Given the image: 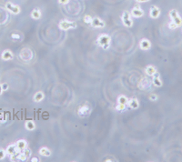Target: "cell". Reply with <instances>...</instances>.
Segmentation results:
<instances>
[{"label":"cell","mask_w":182,"mask_h":162,"mask_svg":"<svg viewBox=\"0 0 182 162\" xmlns=\"http://www.w3.org/2000/svg\"><path fill=\"white\" fill-rule=\"evenodd\" d=\"M110 43H111V38L107 34H101L97 38V44L104 50H107L109 48Z\"/></svg>","instance_id":"cell-1"},{"label":"cell","mask_w":182,"mask_h":162,"mask_svg":"<svg viewBox=\"0 0 182 162\" xmlns=\"http://www.w3.org/2000/svg\"><path fill=\"white\" fill-rule=\"evenodd\" d=\"M91 111H92V106L90 105L89 102H85L78 109V115L80 118H85L88 116Z\"/></svg>","instance_id":"cell-2"},{"label":"cell","mask_w":182,"mask_h":162,"mask_svg":"<svg viewBox=\"0 0 182 162\" xmlns=\"http://www.w3.org/2000/svg\"><path fill=\"white\" fill-rule=\"evenodd\" d=\"M18 57H19L20 59L23 60L24 62H29L34 58V53L30 48L25 47L20 51V54H19V56H18Z\"/></svg>","instance_id":"cell-3"},{"label":"cell","mask_w":182,"mask_h":162,"mask_svg":"<svg viewBox=\"0 0 182 162\" xmlns=\"http://www.w3.org/2000/svg\"><path fill=\"white\" fill-rule=\"evenodd\" d=\"M78 27V24L75 21H69L66 19H62L58 23V27L62 30H69V29H74Z\"/></svg>","instance_id":"cell-4"},{"label":"cell","mask_w":182,"mask_h":162,"mask_svg":"<svg viewBox=\"0 0 182 162\" xmlns=\"http://www.w3.org/2000/svg\"><path fill=\"white\" fill-rule=\"evenodd\" d=\"M169 17H170L171 21L174 22L178 27L182 26V18L180 17V16L178 15V13L176 9H171L169 11Z\"/></svg>","instance_id":"cell-5"},{"label":"cell","mask_w":182,"mask_h":162,"mask_svg":"<svg viewBox=\"0 0 182 162\" xmlns=\"http://www.w3.org/2000/svg\"><path fill=\"white\" fill-rule=\"evenodd\" d=\"M121 19L123 22V25L127 27H131L133 26V21L131 19V15L129 11H124L122 16H121Z\"/></svg>","instance_id":"cell-6"},{"label":"cell","mask_w":182,"mask_h":162,"mask_svg":"<svg viewBox=\"0 0 182 162\" xmlns=\"http://www.w3.org/2000/svg\"><path fill=\"white\" fill-rule=\"evenodd\" d=\"M6 8L12 14L14 15H18L20 12H21V8L19 6H16V5H14L12 4L11 2H7L6 4Z\"/></svg>","instance_id":"cell-7"},{"label":"cell","mask_w":182,"mask_h":162,"mask_svg":"<svg viewBox=\"0 0 182 162\" xmlns=\"http://www.w3.org/2000/svg\"><path fill=\"white\" fill-rule=\"evenodd\" d=\"M152 85V82H151V79H149V78H143L140 81H139V84H138V87L142 90H146V89H148L149 87H150V86Z\"/></svg>","instance_id":"cell-8"},{"label":"cell","mask_w":182,"mask_h":162,"mask_svg":"<svg viewBox=\"0 0 182 162\" xmlns=\"http://www.w3.org/2000/svg\"><path fill=\"white\" fill-rule=\"evenodd\" d=\"M130 15L133 16L134 17H136V18H139V17H142L144 16V11L142 10V8L139 6H137L131 9Z\"/></svg>","instance_id":"cell-9"},{"label":"cell","mask_w":182,"mask_h":162,"mask_svg":"<svg viewBox=\"0 0 182 162\" xmlns=\"http://www.w3.org/2000/svg\"><path fill=\"white\" fill-rule=\"evenodd\" d=\"M105 25H106L105 22L98 16L93 17L92 22H91V26H92L93 27H95V28H102V27H105Z\"/></svg>","instance_id":"cell-10"},{"label":"cell","mask_w":182,"mask_h":162,"mask_svg":"<svg viewBox=\"0 0 182 162\" xmlns=\"http://www.w3.org/2000/svg\"><path fill=\"white\" fill-rule=\"evenodd\" d=\"M139 48L141 50H144V51H148L151 48V42L147 39V38H143L140 40L139 42Z\"/></svg>","instance_id":"cell-11"},{"label":"cell","mask_w":182,"mask_h":162,"mask_svg":"<svg viewBox=\"0 0 182 162\" xmlns=\"http://www.w3.org/2000/svg\"><path fill=\"white\" fill-rule=\"evenodd\" d=\"M151 82H152V85L155 86V87H162L163 82H162V80H161V78H160V75H159V73H158V71L152 76Z\"/></svg>","instance_id":"cell-12"},{"label":"cell","mask_w":182,"mask_h":162,"mask_svg":"<svg viewBox=\"0 0 182 162\" xmlns=\"http://www.w3.org/2000/svg\"><path fill=\"white\" fill-rule=\"evenodd\" d=\"M127 107L130 109H138L139 107V101L136 98H132L127 101Z\"/></svg>","instance_id":"cell-13"},{"label":"cell","mask_w":182,"mask_h":162,"mask_svg":"<svg viewBox=\"0 0 182 162\" xmlns=\"http://www.w3.org/2000/svg\"><path fill=\"white\" fill-rule=\"evenodd\" d=\"M160 13H161L160 9L158 7H156V6H152L151 8L149 9V16H150L151 18H153V19L158 18V17L160 16Z\"/></svg>","instance_id":"cell-14"},{"label":"cell","mask_w":182,"mask_h":162,"mask_svg":"<svg viewBox=\"0 0 182 162\" xmlns=\"http://www.w3.org/2000/svg\"><path fill=\"white\" fill-rule=\"evenodd\" d=\"M156 72H157V68L152 65H149L145 67V73L148 77H152Z\"/></svg>","instance_id":"cell-15"},{"label":"cell","mask_w":182,"mask_h":162,"mask_svg":"<svg viewBox=\"0 0 182 162\" xmlns=\"http://www.w3.org/2000/svg\"><path fill=\"white\" fill-rule=\"evenodd\" d=\"M13 57H14L13 53H12L10 50H8V49H7V50L3 51L2 55H1V58H2L3 60H5V61L11 60V59L13 58Z\"/></svg>","instance_id":"cell-16"},{"label":"cell","mask_w":182,"mask_h":162,"mask_svg":"<svg viewBox=\"0 0 182 162\" xmlns=\"http://www.w3.org/2000/svg\"><path fill=\"white\" fill-rule=\"evenodd\" d=\"M30 16H31V18H33L35 20H38V19L41 18L42 14H41V11L38 8H35V9L32 10Z\"/></svg>","instance_id":"cell-17"},{"label":"cell","mask_w":182,"mask_h":162,"mask_svg":"<svg viewBox=\"0 0 182 162\" xmlns=\"http://www.w3.org/2000/svg\"><path fill=\"white\" fill-rule=\"evenodd\" d=\"M16 148L18 149V150L22 151V150H24L25 149L27 148V142L25 139H20V140L16 141Z\"/></svg>","instance_id":"cell-18"},{"label":"cell","mask_w":182,"mask_h":162,"mask_svg":"<svg viewBox=\"0 0 182 162\" xmlns=\"http://www.w3.org/2000/svg\"><path fill=\"white\" fill-rule=\"evenodd\" d=\"M25 128L28 131H33L36 129V123H35V121L32 120V119L27 120L26 123H25Z\"/></svg>","instance_id":"cell-19"},{"label":"cell","mask_w":182,"mask_h":162,"mask_svg":"<svg viewBox=\"0 0 182 162\" xmlns=\"http://www.w3.org/2000/svg\"><path fill=\"white\" fill-rule=\"evenodd\" d=\"M45 98V95L42 91H38L33 97V100L36 103H38V102H41L43 99Z\"/></svg>","instance_id":"cell-20"},{"label":"cell","mask_w":182,"mask_h":162,"mask_svg":"<svg viewBox=\"0 0 182 162\" xmlns=\"http://www.w3.org/2000/svg\"><path fill=\"white\" fill-rule=\"evenodd\" d=\"M39 154L43 157H50L51 156V151L47 147H43L39 149Z\"/></svg>","instance_id":"cell-21"},{"label":"cell","mask_w":182,"mask_h":162,"mask_svg":"<svg viewBox=\"0 0 182 162\" xmlns=\"http://www.w3.org/2000/svg\"><path fill=\"white\" fill-rule=\"evenodd\" d=\"M127 101H129V99H127V97L121 95L118 98V104H123V105H127Z\"/></svg>","instance_id":"cell-22"},{"label":"cell","mask_w":182,"mask_h":162,"mask_svg":"<svg viewBox=\"0 0 182 162\" xmlns=\"http://www.w3.org/2000/svg\"><path fill=\"white\" fill-rule=\"evenodd\" d=\"M127 107V105H123V104H118L116 106V110L118 111H125Z\"/></svg>","instance_id":"cell-23"},{"label":"cell","mask_w":182,"mask_h":162,"mask_svg":"<svg viewBox=\"0 0 182 162\" xmlns=\"http://www.w3.org/2000/svg\"><path fill=\"white\" fill-rule=\"evenodd\" d=\"M92 16H91L90 15H86L84 16V22L87 25H91V22H92Z\"/></svg>","instance_id":"cell-24"},{"label":"cell","mask_w":182,"mask_h":162,"mask_svg":"<svg viewBox=\"0 0 182 162\" xmlns=\"http://www.w3.org/2000/svg\"><path fill=\"white\" fill-rule=\"evenodd\" d=\"M7 156V151L3 149H0V160L4 159Z\"/></svg>","instance_id":"cell-25"},{"label":"cell","mask_w":182,"mask_h":162,"mask_svg":"<svg viewBox=\"0 0 182 162\" xmlns=\"http://www.w3.org/2000/svg\"><path fill=\"white\" fill-rule=\"evenodd\" d=\"M149 100H150V101L155 102V101H157V100L158 99V95H157V94H151V95L149 97Z\"/></svg>","instance_id":"cell-26"},{"label":"cell","mask_w":182,"mask_h":162,"mask_svg":"<svg viewBox=\"0 0 182 162\" xmlns=\"http://www.w3.org/2000/svg\"><path fill=\"white\" fill-rule=\"evenodd\" d=\"M169 29H176V28H178V27L174 22L171 21V22L169 23Z\"/></svg>","instance_id":"cell-27"},{"label":"cell","mask_w":182,"mask_h":162,"mask_svg":"<svg viewBox=\"0 0 182 162\" xmlns=\"http://www.w3.org/2000/svg\"><path fill=\"white\" fill-rule=\"evenodd\" d=\"M11 38H12L13 39H19V38H20V36L18 35V34H12V35H11Z\"/></svg>","instance_id":"cell-28"},{"label":"cell","mask_w":182,"mask_h":162,"mask_svg":"<svg viewBox=\"0 0 182 162\" xmlns=\"http://www.w3.org/2000/svg\"><path fill=\"white\" fill-rule=\"evenodd\" d=\"M2 88H3V91H7V89H8V85L7 83L2 84Z\"/></svg>","instance_id":"cell-29"},{"label":"cell","mask_w":182,"mask_h":162,"mask_svg":"<svg viewBox=\"0 0 182 162\" xmlns=\"http://www.w3.org/2000/svg\"><path fill=\"white\" fill-rule=\"evenodd\" d=\"M58 2L61 5H67L69 2V0H58Z\"/></svg>","instance_id":"cell-30"},{"label":"cell","mask_w":182,"mask_h":162,"mask_svg":"<svg viewBox=\"0 0 182 162\" xmlns=\"http://www.w3.org/2000/svg\"><path fill=\"white\" fill-rule=\"evenodd\" d=\"M31 161H32V162H38L39 159H38V158H36V157H35V158H31Z\"/></svg>","instance_id":"cell-31"},{"label":"cell","mask_w":182,"mask_h":162,"mask_svg":"<svg viewBox=\"0 0 182 162\" xmlns=\"http://www.w3.org/2000/svg\"><path fill=\"white\" fill-rule=\"evenodd\" d=\"M137 2H138V3H145V2H148V1H149V0H136Z\"/></svg>","instance_id":"cell-32"},{"label":"cell","mask_w":182,"mask_h":162,"mask_svg":"<svg viewBox=\"0 0 182 162\" xmlns=\"http://www.w3.org/2000/svg\"><path fill=\"white\" fill-rule=\"evenodd\" d=\"M3 93V88H2V84H0V95Z\"/></svg>","instance_id":"cell-33"}]
</instances>
